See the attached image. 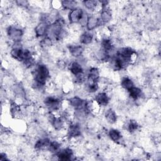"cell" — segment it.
<instances>
[{
  "label": "cell",
  "instance_id": "obj_1",
  "mask_svg": "<svg viewBox=\"0 0 161 161\" xmlns=\"http://www.w3.org/2000/svg\"><path fill=\"white\" fill-rule=\"evenodd\" d=\"M44 104L50 111H57L62 107V103L60 99L52 96L45 97Z\"/></svg>",
  "mask_w": 161,
  "mask_h": 161
},
{
  "label": "cell",
  "instance_id": "obj_2",
  "mask_svg": "<svg viewBox=\"0 0 161 161\" xmlns=\"http://www.w3.org/2000/svg\"><path fill=\"white\" fill-rule=\"evenodd\" d=\"M7 34L14 42H19L23 36V31L19 28L9 26L7 29Z\"/></svg>",
  "mask_w": 161,
  "mask_h": 161
},
{
  "label": "cell",
  "instance_id": "obj_3",
  "mask_svg": "<svg viewBox=\"0 0 161 161\" xmlns=\"http://www.w3.org/2000/svg\"><path fill=\"white\" fill-rule=\"evenodd\" d=\"M84 12L80 8H75L69 11L68 19L71 24H77L82 18Z\"/></svg>",
  "mask_w": 161,
  "mask_h": 161
},
{
  "label": "cell",
  "instance_id": "obj_4",
  "mask_svg": "<svg viewBox=\"0 0 161 161\" xmlns=\"http://www.w3.org/2000/svg\"><path fill=\"white\" fill-rule=\"evenodd\" d=\"M69 106L74 108L75 110L77 109H84L86 100L80 98L79 96H74L71 97L68 100Z\"/></svg>",
  "mask_w": 161,
  "mask_h": 161
},
{
  "label": "cell",
  "instance_id": "obj_5",
  "mask_svg": "<svg viewBox=\"0 0 161 161\" xmlns=\"http://www.w3.org/2000/svg\"><path fill=\"white\" fill-rule=\"evenodd\" d=\"M55 156L58 160H69L73 157V150L70 148H65L63 150H60L55 153Z\"/></svg>",
  "mask_w": 161,
  "mask_h": 161
},
{
  "label": "cell",
  "instance_id": "obj_6",
  "mask_svg": "<svg viewBox=\"0 0 161 161\" xmlns=\"http://www.w3.org/2000/svg\"><path fill=\"white\" fill-rule=\"evenodd\" d=\"M68 68L70 72L74 76H77L84 73L82 65L77 61L70 62V63L68 65Z\"/></svg>",
  "mask_w": 161,
  "mask_h": 161
},
{
  "label": "cell",
  "instance_id": "obj_7",
  "mask_svg": "<svg viewBox=\"0 0 161 161\" xmlns=\"http://www.w3.org/2000/svg\"><path fill=\"white\" fill-rule=\"evenodd\" d=\"M94 100L101 107L106 106L108 104L110 97L106 92H101L96 95Z\"/></svg>",
  "mask_w": 161,
  "mask_h": 161
},
{
  "label": "cell",
  "instance_id": "obj_8",
  "mask_svg": "<svg viewBox=\"0 0 161 161\" xmlns=\"http://www.w3.org/2000/svg\"><path fill=\"white\" fill-rule=\"evenodd\" d=\"M50 25L45 21L40 22L35 28V33L36 37H41L46 35L47 31Z\"/></svg>",
  "mask_w": 161,
  "mask_h": 161
},
{
  "label": "cell",
  "instance_id": "obj_9",
  "mask_svg": "<svg viewBox=\"0 0 161 161\" xmlns=\"http://www.w3.org/2000/svg\"><path fill=\"white\" fill-rule=\"evenodd\" d=\"M68 49L70 54L75 58L80 57L84 51V47L80 45H70L68 46Z\"/></svg>",
  "mask_w": 161,
  "mask_h": 161
},
{
  "label": "cell",
  "instance_id": "obj_10",
  "mask_svg": "<svg viewBox=\"0 0 161 161\" xmlns=\"http://www.w3.org/2000/svg\"><path fill=\"white\" fill-rule=\"evenodd\" d=\"M107 6H104L102 7L101 12L99 16V19L103 24L109 23L112 19V14L111 13V10H109V9L107 7Z\"/></svg>",
  "mask_w": 161,
  "mask_h": 161
},
{
  "label": "cell",
  "instance_id": "obj_11",
  "mask_svg": "<svg viewBox=\"0 0 161 161\" xmlns=\"http://www.w3.org/2000/svg\"><path fill=\"white\" fill-rule=\"evenodd\" d=\"M50 142L48 138H39L35 143V149L37 151H42L45 149L48 150Z\"/></svg>",
  "mask_w": 161,
  "mask_h": 161
},
{
  "label": "cell",
  "instance_id": "obj_12",
  "mask_svg": "<svg viewBox=\"0 0 161 161\" xmlns=\"http://www.w3.org/2000/svg\"><path fill=\"white\" fill-rule=\"evenodd\" d=\"M99 26V17H97L94 15H91L88 16L86 28L88 31H92L97 26Z\"/></svg>",
  "mask_w": 161,
  "mask_h": 161
},
{
  "label": "cell",
  "instance_id": "obj_13",
  "mask_svg": "<svg viewBox=\"0 0 161 161\" xmlns=\"http://www.w3.org/2000/svg\"><path fill=\"white\" fill-rule=\"evenodd\" d=\"M94 35L91 31H84L79 37V42L82 45H89L93 41Z\"/></svg>",
  "mask_w": 161,
  "mask_h": 161
},
{
  "label": "cell",
  "instance_id": "obj_14",
  "mask_svg": "<svg viewBox=\"0 0 161 161\" xmlns=\"http://www.w3.org/2000/svg\"><path fill=\"white\" fill-rule=\"evenodd\" d=\"M127 91L128 92V95L130 97L133 101H136V99H139L141 97H143V96L142 89L138 87L133 86Z\"/></svg>",
  "mask_w": 161,
  "mask_h": 161
},
{
  "label": "cell",
  "instance_id": "obj_15",
  "mask_svg": "<svg viewBox=\"0 0 161 161\" xmlns=\"http://www.w3.org/2000/svg\"><path fill=\"white\" fill-rule=\"evenodd\" d=\"M65 120L60 116H55V118L53 119L52 122L51 123V125H52L53 128L56 131H60L64 128Z\"/></svg>",
  "mask_w": 161,
  "mask_h": 161
},
{
  "label": "cell",
  "instance_id": "obj_16",
  "mask_svg": "<svg viewBox=\"0 0 161 161\" xmlns=\"http://www.w3.org/2000/svg\"><path fill=\"white\" fill-rule=\"evenodd\" d=\"M105 119L109 124H114L117 121V115L116 112L111 108L107 109L104 113Z\"/></svg>",
  "mask_w": 161,
  "mask_h": 161
},
{
  "label": "cell",
  "instance_id": "obj_17",
  "mask_svg": "<svg viewBox=\"0 0 161 161\" xmlns=\"http://www.w3.org/2000/svg\"><path fill=\"white\" fill-rule=\"evenodd\" d=\"M108 136L112 141L116 143L121 142V140L122 139V135L121 132L114 128L109 130V131H108Z\"/></svg>",
  "mask_w": 161,
  "mask_h": 161
},
{
  "label": "cell",
  "instance_id": "obj_18",
  "mask_svg": "<svg viewBox=\"0 0 161 161\" xmlns=\"http://www.w3.org/2000/svg\"><path fill=\"white\" fill-rule=\"evenodd\" d=\"M126 130L131 133H133L136 132L139 128L138 123L135 120H133V119L130 120L126 124Z\"/></svg>",
  "mask_w": 161,
  "mask_h": 161
},
{
  "label": "cell",
  "instance_id": "obj_19",
  "mask_svg": "<svg viewBox=\"0 0 161 161\" xmlns=\"http://www.w3.org/2000/svg\"><path fill=\"white\" fill-rule=\"evenodd\" d=\"M121 86L125 90L128 91L134 86L133 81L128 77H124L121 80Z\"/></svg>",
  "mask_w": 161,
  "mask_h": 161
},
{
  "label": "cell",
  "instance_id": "obj_20",
  "mask_svg": "<svg viewBox=\"0 0 161 161\" xmlns=\"http://www.w3.org/2000/svg\"><path fill=\"white\" fill-rule=\"evenodd\" d=\"M98 4H99V2L96 1L88 0V1H83V5L84 6V7L89 11H96Z\"/></svg>",
  "mask_w": 161,
  "mask_h": 161
},
{
  "label": "cell",
  "instance_id": "obj_21",
  "mask_svg": "<svg viewBox=\"0 0 161 161\" xmlns=\"http://www.w3.org/2000/svg\"><path fill=\"white\" fill-rule=\"evenodd\" d=\"M60 147H61L60 143H59L57 141H52L50 143L48 150L50 152L52 153H56L60 150Z\"/></svg>",
  "mask_w": 161,
  "mask_h": 161
},
{
  "label": "cell",
  "instance_id": "obj_22",
  "mask_svg": "<svg viewBox=\"0 0 161 161\" xmlns=\"http://www.w3.org/2000/svg\"><path fill=\"white\" fill-rule=\"evenodd\" d=\"M76 2L74 1H64L61 2V6L65 10L71 11L76 8Z\"/></svg>",
  "mask_w": 161,
  "mask_h": 161
},
{
  "label": "cell",
  "instance_id": "obj_23",
  "mask_svg": "<svg viewBox=\"0 0 161 161\" xmlns=\"http://www.w3.org/2000/svg\"><path fill=\"white\" fill-rule=\"evenodd\" d=\"M16 3H17V4L18 6L24 7V8H26V7L28 6V5H29V3L26 1H16Z\"/></svg>",
  "mask_w": 161,
  "mask_h": 161
}]
</instances>
